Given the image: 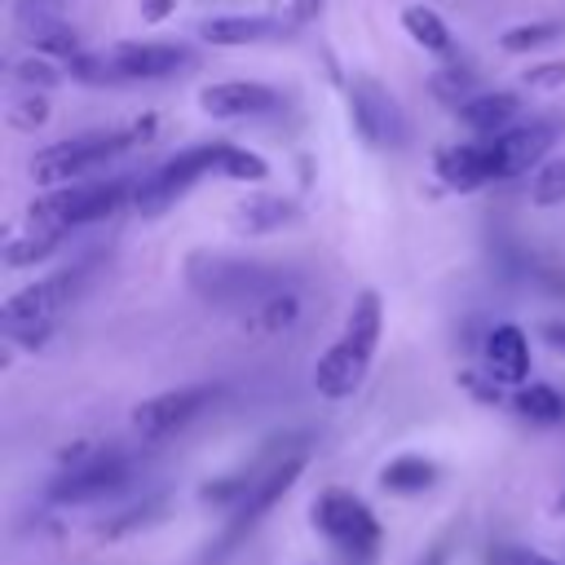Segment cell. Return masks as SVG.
<instances>
[{
	"instance_id": "1",
	"label": "cell",
	"mask_w": 565,
	"mask_h": 565,
	"mask_svg": "<svg viewBox=\"0 0 565 565\" xmlns=\"http://www.w3.org/2000/svg\"><path fill=\"white\" fill-rule=\"evenodd\" d=\"M380 331H384L380 291H358L340 335L327 344V353L313 366V388L327 402H344V397H353L362 388V380L371 371V358H375V344H380Z\"/></svg>"
},
{
	"instance_id": "2",
	"label": "cell",
	"mask_w": 565,
	"mask_h": 565,
	"mask_svg": "<svg viewBox=\"0 0 565 565\" xmlns=\"http://www.w3.org/2000/svg\"><path fill=\"white\" fill-rule=\"evenodd\" d=\"M154 132V115L128 124V128H93V132H75V137H62L44 150L31 154V177L40 185H71V177H84L93 172L97 163H106L110 154L128 150L132 141H146Z\"/></svg>"
},
{
	"instance_id": "3",
	"label": "cell",
	"mask_w": 565,
	"mask_h": 565,
	"mask_svg": "<svg viewBox=\"0 0 565 565\" xmlns=\"http://www.w3.org/2000/svg\"><path fill=\"white\" fill-rule=\"evenodd\" d=\"M137 185H128L124 177H110V181H71V185H57L49 194H40L31 207H26V230H44V234H66V230H79V225H93L110 212L124 207V199H132Z\"/></svg>"
},
{
	"instance_id": "4",
	"label": "cell",
	"mask_w": 565,
	"mask_h": 565,
	"mask_svg": "<svg viewBox=\"0 0 565 565\" xmlns=\"http://www.w3.org/2000/svg\"><path fill=\"white\" fill-rule=\"evenodd\" d=\"M185 278L190 287L212 300V305H225V309H238V305H260L269 291L282 287V278L256 260H238V256H216V252H194L185 260Z\"/></svg>"
},
{
	"instance_id": "5",
	"label": "cell",
	"mask_w": 565,
	"mask_h": 565,
	"mask_svg": "<svg viewBox=\"0 0 565 565\" xmlns=\"http://www.w3.org/2000/svg\"><path fill=\"white\" fill-rule=\"evenodd\" d=\"M84 269H88V265H71V269H57V274H49V278H40V282L13 291V296L4 300V309H0L4 335H9V340H22V344H31V349L44 344L49 331L57 327V313H62L66 300L75 296Z\"/></svg>"
},
{
	"instance_id": "6",
	"label": "cell",
	"mask_w": 565,
	"mask_h": 565,
	"mask_svg": "<svg viewBox=\"0 0 565 565\" xmlns=\"http://www.w3.org/2000/svg\"><path fill=\"white\" fill-rule=\"evenodd\" d=\"M221 154H225V141H199V146H185L177 150L172 159H163L154 172H146L132 190V207L141 216H159L168 212L199 177L207 172H221Z\"/></svg>"
},
{
	"instance_id": "7",
	"label": "cell",
	"mask_w": 565,
	"mask_h": 565,
	"mask_svg": "<svg viewBox=\"0 0 565 565\" xmlns=\"http://www.w3.org/2000/svg\"><path fill=\"white\" fill-rule=\"evenodd\" d=\"M313 525L327 534V543L340 552V556H353V561H371L375 547H380V521L375 512L349 494V490H327L318 494L313 503Z\"/></svg>"
},
{
	"instance_id": "8",
	"label": "cell",
	"mask_w": 565,
	"mask_h": 565,
	"mask_svg": "<svg viewBox=\"0 0 565 565\" xmlns=\"http://www.w3.org/2000/svg\"><path fill=\"white\" fill-rule=\"evenodd\" d=\"M433 172L441 177L446 190H459V194H472L481 185H494V181H508L512 177L499 137H472V141L441 146L433 154Z\"/></svg>"
},
{
	"instance_id": "9",
	"label": "cell",
	"mask_w": 565,
	"mask_h": 565,
	"mask_svg": "<svg viewBox=\"0 0 565 565\" xmlns=\"http://www.w3.org/2000/svg\"><path fill=\"white\" fill-rule=\"evenodd\" d=\"M305 472V446H296V450H282L278 459H269L256 477H243V481H234V486H225V490H234L238 494V503H234V534H243L252 521H260L291 486H296V477ZM225 490H212L216 499H225ZM207 494V499H212Z\"/></svg>"
},
{
	"instance_id": "10",
	"label": "cell",
	"mask_w": 565,
	"mask_h": 565,
	"mask_svg": "<svg viewBox=\"0 0 565 565\" xmlns=\"http://www.w3.org/2000/svg\"><path fill=\"white\" fill-rule=\"evenodd\" d=\"M216 384H185V388H168L154 393L146 402L132 406V428L141 441H168L177 437L185 424H194L212 402H216Z\"/></svg>"
},
{
	"instance_id": "11",
	"label": "cell",
	"mask_w": 565,
	"mask_h": 565,
	"mask_svg": "<svg viewBox=\"0 0 565 565\" xmlns=\"http://www.w3.org/2000/svg\"><path fill=\"white\" fill-rule=\"evenodd\" d=\"M349 119H353L362 146H371V150L397 146L402 132H406L397 97L380 79H371V75H353L349 79Z\"/></svg>"
},
{
	"instance_id": "12",
	"label": "cell",
	"mask_w": 565,
	"mask_h": 565,
	"mask_svg": "<svg viewBox=\"0 0 565 565\" xmlns=\"http://www.w3.org/2000/svg\"><path fill=\"white\" fill-rule=\"evenodd\" d=\"M132 477L128 459L119 450H102V455H88L79 459L71 472H62L53 486H49V499L53 503H93V499H106L115 490H124Z\"/></svg>"
},
{
	"instance_id": "13",
	"label": "cell",
	"mask_w": 565,
	"mask_h": 565,
	"mask_svg": "<svg viewBox=\"0 0 565 565\" xmlns=\"http://www.w3.org/2000/svg\"><path fill=\"white\" fill-rule=\"evenodd\" d=\"M278 106H282L278 88H269L260 79H216V84L199 88V110L212 119H256Z\"/></svg>"
},
{
	"instance_id": "14",
	"label": "cell",
	"mask_w": 565,
	"mask_h": 565,
	"mask_svg": "<svg viewBox=\"0 0 565 565\" xmlns=\"http://www.w3.org/2000/svg\"><path fill=\"white\" fill-rule=\"evenodd\" d=\"M102 53L119 71V84L163 79V75H172L177 66L190 62V49H181V44H150V40H119V44H110Z\"/></svg>"
},
{
	"instance_id": "15",
	"label": "cell",
	"mask_w": 565,
	"mask_h": 565,
	"mask_svg": "<svg viewBox=\"0 0 565 565\" xmlns=\"http://www.w3.org/2000/svg\"><path fill=\"white\" fill-rule=\"evenodd\" d=\"M199 35L216 49H247V44H265V40H282L287 22L274 13H216L199 22Z\"/></svg>"
},
{
	"instance_id": "16",
	"label": "cell",
	"mask_w": 565,
	"mask_h": 565,
	"mask_svg": "<svg viewBox=\"0 0 565 565\" xmlns=\"http://www.w3.org/2000/svg\"><path fill=\"white\" fill-rule=\"evenodd\" d=\"M481 358H486V375L494 384H516V388L530 384V340L521 327H512V322L494 327L481 344Z\"/></svg>"
},
{
	"instance_id": "17",
	"label": "cell",
	"mask_w": 565,
	"mask_h": 565,
	"mask_svg": "<svg viewBox=\"0 0 565 565\" xmlns=\"http://www.w3.org/2000/svg\"><path fill=\"white\" fill-rule=\"evenodd\" d=\"M296 216H300V207H296V199H287V194H252V199H243V203L234 207L230 225H234V234L256 238V234H274V230H282V225H291Z\"/></svg>"
},
{
	"instance_id": "18",
	"label": "cell",
	"mask_w": 565,
	"mask_h": 565,
	"mask_svg": "<svg viewBox=\"0 0 565 565\" xmlns=\"http://www.w3.org/2000/svg\"><path fill=\"white\" fill-rule=\"evenodd\" d=\"M516 110H521L516 93H503V88H499V93H477V97H468L455 115H459V124L472 128V137H499V132L516 128V124H512Z\"/></svg>"
},
{
	"instance_id": "19",
	"label": "cell",
	"mask_w": 565,
	"mask_h": 565,
	"mask_svg": "<svg viewBox=\"0 0 565 565\" xmlns=\"http://www.w3.org/2000/svg\"><path fill=\"white\" fill-rule=\"evenodd\" d=\"M22 40L49 57H62V62H75L79 57V35L66 18L40 9V13H22Z\"/></svg>"
},
{
	"instance_id": "20",
	"label": "cell",
	"mask_w": 565,
	"mask_h": 565,
	"mask_svg": "<svg viewBox=\"0 0 565 565\" xmlns=\"http://www.w3.org/2000/svg\"><path fill=\"white\" fill-rule=\"evenodd\" d=\"M402 31H406L424 53L446 57V53L455 49V35H450L446 18H441L437 9H428V4H406V9H402Z\"/></svg>"
},
{
	"instance_id": "21",
	"label": "cell",
	"mask_w": 565,
	"mask_h": 565,
	"mask_svg": "<svg viewBox=\"0 0 565 565\" xmlns=\"http://www.w3.org/2000/svg\"><path fill=\"white\" fill-rule=\"evenodd\" d=\"M380 481H384V490H393V494H419V490H428V486L437 481V468H433V459H424V455H397V459L384 463Z\"/></svg>"
},
{
	"instance_id": "22",
	"label": "cell",
	"mask_w": 565,
	"mask_h": 565,
	"mask_svg": "<svg viewBox=\"0 0 565 565\" xmlns=\"http://www.w3.org/2000/svg\"><path fill=\"white\" fill-rule=\"evenodd\" d=\"M296 318H300V291L296 287H278V291H269L256 309H252V327L256 331H265V335H278V331H287V327H296Z\"/></svg>"
},
{
	"instance_id": "23",
	"label": "cell",
	"mask_w": 565,
	"mask_h": 565,
	"mask_svg": "<svg viewBox=\"0 0 565 565\" xmlns=\"http://www.w3.org/2000/svg\"><path fill=\"white\" fill-rule=\"evenodd\" d=\"M512 406H516V415H525L530 424H561L565 419V397L552 388V384H521L516 393H512Z\"/></svg>"
},
{
	"instance_id": "24",
	"label": "cell",
	"mask_w": 565,
	"mask_h": 565,
	"mask_svg": "<svg viewBox=\"0 0 565 565\" xmlns=\"http://www.w3.org/2000/svg\"><path fill=\"white\" fill-rule=\"evenodd\" d=\"M221 177L256 185V181H265V177H269V159H265V154H256V150H247V146H238V141H225Z\"/></svg>"
},
{
	"instance_id": "25",
	"label": "cell",
	"mask_w": 565,
	"mask_h": 565,
	"mask_svg": "<svg viewBox=\"0 0 565 565\" xmlns=\"http://www.w3.org/2000/svg\"><path fill=\"white\" fill-rule=\"evenodd\" d=\"M57 234H44V230H22V234H13L9 238V247H4V265H35V260H44V256H53L57 252Z\"/></svg>"
},
{
	"instance_id": "26",
	"label": "cell",
	"mask_w": 565,
	"mask_h": 565,
	"mask_svg": "<svg viewBox=\"0 0 565 565\" xmlns=\"http://www.w3.org/2000/svg\"><path fill=\"white\" fill-rule=\"evenodd\" d=\"M530 203H534V207H556V203H565V154L534 168V177H530Z\"/></svg>"
},
{
	"instance_id": "27",
	"label": "cell",
	"mask_w": 565,
	"mask_h": 565,
	"mask_svg": "<svg viewBox=\"0 0 565 565\" xmlns=\"http://www.w3.org/2000/svg\"><path fill=\"white\" fill-rule=\"evenodd\" d=\"M561 35V22H516L508 31H499V49L503 53H530V49H543Z\"/></svg>"
},
{
	"instance_id": "28",
	"label": "cell",
	"mask_w": 565,
	"mask_h": 565,
	"mask_svg": "<svg viewBox=\"0 0 565 565\" xmlns=\"http://www.w3.org/2000/svg\"><path fill=\"white\" fill-rule=\"evenodd\" d=\"M433 93L446 102V106H463L468 97H477L472 93V71H463V66H441L437 75H433Z\"/></svg>"
},
{
	"instance_id": "29",
	"label": "cell",
	"mask_w": 565,
	"mask_h": 565,
	"mask_svg": "<svg viewBox=\"0 0 565 565\" xmlns=\"http://www.w3.org/2000/svg\"><path fill=\"white\" fill-rule=\"evenodd\" d=\"M9 124H13L18 132H35V128H44V124H49V97H44V93H26L22 102L9 106Z\"/></svg>"
},
{
	"instance_id": "30",
	"label": "cell",
	"mask_w": 565,
	"mask_h": 565,
	"mask_svg": "<svg viewBox=\"0 0 565 565\" xmlns=\"http://www.w3.org/2000/svg\"><path fill=\"white\" fill-rule=\"evenodd\" d=\"M62 75H66V71H57V66H53V62H44V57H22V62L13 66V79H18V84H26L31 93H35V88L44 93V88H49V84H57Z\"/></svg>"
},
{
	"instance_id": "31",
	"label": "cell",
	"mask_w": 565,
	"mask_h": 565,
	"mask_svg": "<svg viewBox=\"0 0 565 565\" xmlns=\"http://www.w3.org/2000/svg\"><path fill=\"white\" fill-rule=\"evenodd\" d=\"M521 79H525V88H539V93L565 88V57H556V62H530L521 71Z\"/></svg>"
},
{
	"instance_id": "32",
	"label": "cell",
	"mask_w": 565,
	"mask_h": 565,
	"mask_svg": "<svg viewBox=\"0 0 565 565\" xmlns=\"http://www.w3.org/2000/svg\"><path fill=\"white\" fill-rule=\"evenodd\" d=\"M177 13V0H141V22H163Z\"/></svg>"
},
{
	"instance_id": "33",
	"label": "cell",
	"mask_w": 565,
	"mask_h": 565,
	"mask_svg": "<svg viewBox=\"0 0 565 565\" xmlns=\"http://www.w3.org/2000/svg\"><path fill=\"white\" fill-rule=\"evenodd\" d=\"M318 4H322V0H287V18H291V22H309V18L318 13Z\"/></svg>"
},
{
	"instance_id": "34",
	"label": "cell",
	"mask_w": 565,
	"mask_h": 565,
	"mask_svg": "<svg viewBox=\"0 0 565 565\" xmlns=\"http://www.w3.org/2000/svg\"><path fill=\"white\" fill-rule=\"evenodd\" d=\"M508 565H556V561H547V556H539V552H512Z\"/></svg>"
},
{
	"instance_id": "35",
	"label": "cell",
	"mask_w": 565,
	"mask_h": 565,
	"mask_svg": "<svg viewBox=\"0 0 565 565\" xmlns=\"http://www.w3.org/2000/svg\"><path fill=\"white\" fill-rule=\"evenodd\" d=\"M543 335H547L552 344H561V349H565V322H547V327H543Z\"/></svg>"
},
{
	"instance_id": "36",
	"label": "cell",
	"mask_w": 565,
	"mask_h": 565,
	"mask_svg": "<svg viewBox=\"0 0 565 565\" xmlns=\"http://www.w3.org/2000/svg\"><path fill=\"white\" fill-rule=\"evenodd\" d=\"M561 508H565V494H561Z\"/></svg>"
}]
</instances>
